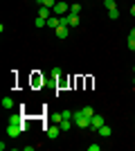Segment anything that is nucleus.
Here are the masks:
<instances>
[{
  "label": "nucleus",
  "mask_w": 135,
  "mask_h": 151,
  "mask_svg": "<svg viewBox=\"0 0 135 151\" xmlns=\"http://www.w3.org/2000/svg\"><path fill=\"white\" fill-rule=\"evenodd\" d=\"M72 122H74L77 129H90V117L84 115V111H77V113L72 115Z\"/></svg>",
  "instance_id": "f257e3e1"
},
{
  "label": "nucleus",
  "mask_w": 135,
  "mask_h": 151,
  "mask_svg": "<svg viewBox=\"0 0 135 151\" xmlns=\"http://www.w3.org/2000/svg\"><path fill=\"white\" fill-rule=\"evenodd\" d=\"M52 12L56 14V16H65V14H70V5H68V2H63V0H59L56 5L52 7Z\"/></svg>",
  "instance_id": "f03ea898"
},
{
  "label": "nucleus",
  "mask_w": 135,
  "mask_h": 151,
  "mask_svg": "<svg viewBox=\"0 0 135 151\" xmlns=\"http://www.w3.org/2000/svg\"><path fill=\"white\" fill-rule=\"evenodd\" d=\"M104 126V117L101 115H92V117H90V129H92V131H99V129H101Z\"/></svg>",
  "instance_id": "7ed1b4c3"
},
{
  "label": "nucleus",
  "mask_w": 135,
  "mask_h": 151,
  "mask_svg": "<svg viewBox=\"0 0 135 151\" xmlns=\"http://www.w3.org/2000/svg\"><path fill=\"white\" fill-rule=\"evenodd\" d=\"M20 133H23V126L20 124H9L7 126V135H9V138H18Z\"/></svg>",
  "instance_id": "20e7f679"
},
{
  "label": "nucleus",
  "mask_w": 135,
  "mask_h": 151,
  "mask_svg": "<svg viewBox=\"0 0 135 151\" xmlns=\"http://www.w3.org/2000/svg\"><path fill=\"white\" fill-rule=\"evenodd\" d=\"M59 131H61V126L52 124V126H47V131H45V133H47V138H50V140H56L59 138Z\"/></svg>",
  "instance_id": "39448f33"
},
{
  "label": "nucleus",
  "mask_w": 135,
  "mask_h": 151,
  "mask_svg": "<svg viewBox=\"0 0 135 151\" xmlns=\"http://www.w3.org/2000/svg\"><path fill=\"white\" fill-rule=\"evenodd\" d=\"M45 83V77L41 75V72H32V86L34 88H39V86H43Z\"/></svg>",
  "instance_id": "423d86ee"
},
{
  "label": "nucleus",
  "mask_w": 135,
  "mask_h": 151,
  "mask_svg": "<svg viewBox=\"0 0 135 151\" xmlns=\"http://www.w3.org/2000/svg\"><path fill=\"white\" fill-rule=\"evenodd\" d=\"M68 25H70V27H77L79 25V14H68Z\"/></svg>",
  "instance_id": "0eeeda50"
},
{
  "label": "nucleus",
  "mask_w": 135,
  "mask_h": 151,
  "mask_svg": "<svg viewBox=\"0 0 135 151\" xmlns=\"http://www.w3.org/2000/svg\"><path fill=\"white\" fill-rule=\"evenodd\" d=\"M23 122H25L23 120V113H14L11 117H9V124H23Z\"/></svg>",
  "instance_id": "6e6552de"
},
{
  "label": "nucleus",
  "mask_w": 135,
  "mask_h": 151,
  "mask_svg": "<svg viewBox=\"0 0 135 151\" xmlns=\"http://www.w3.org/2000/svg\"><path fill=\"white\" fill-rule=\"evenodd\" d=\"M54 32H56V36H59V38H65V36H68V32H70V27H63V25H59Z\"/></svg>",
  "instance_id": "1a4fd4ad"
},
{
  "label": "nucleus",
  "mask_w": 135,
  "mask_h": 151,
  "mask_svg": "<svg viewBox=\"0 0 135 151\" xmlns=\"http://www.w3.org/2000/svg\"><path fill=\"white\" fill-rule=\"evenodd\" d=\"M50 122H52V124H61V122H63V113H52Z\"/></svg>",
  "instance_id": "9d476101"
},
{
  "label": "nucleus",
  "mask_w": 135,
  "mask_h": 151,
  "mask_svg": "<svg viewBox=\"0 0 135 151\" xmlns=\"http://www.w3.org/2000/svg\"><path fill=\"white\" fill-rule=\"evenodd\" d=\"M50 12H52V7H45V5H41V12H39V16H41V18H50Z\"/></svg>",
  "instance_id": "9b49d317"
},
{
  "label": "nucleus",
  "mask_w": 135,
  "mask_h": 151,
  "mask_svg": "<svg viewBox=\"0 0 135 151\" xmlns=\"http://www.w3.org/2000/svg\"><path fill=\"white\" fill-rule=\"evenodd\" d=\"M97 133H99L101 138H110V133H113V131H110V126H106V124H104V126H101V129H99Z\"/></svg>",
  "instance_id": "f8f14e48"
},
{
  "label": "nucleus",
  "mask_w": 135,
  "mask_h": 151,
  "mask_svg": "<svg viewBox=\"0 0 135 151\" xmlns=\"http://www.w3.org/2000/svg\"><path fill=\"white\" fill-rule=\"evenodd\" d=\"M59 126H61V131H70L72 126H74V122H72V120H63Z\"/></svg>",
  "instance_id": "ddd939ff"
},
{
  "label": "nucleus",
  "mask_w": 135,
  "mask_h": 151,
  "mask_svg": "<svg viewBox=\"0 0 135 151\" xmlns=\"http://www.w3.org/2000/svg\"><path fill=\"white\" fill-rule=\"evenodd\" d=\"M108 18H113V20L119 18V9H117V7H115V9H108Z\"/></svg>",
  "instance_id": "4468645a"
},
{
  "label": "nucleus",
  "mask_w": 135,
  "mask_h": 151,
  "mask_svg": "<svg viewBox=\"0 0 135 151\" xmlns=\"http://www.w3.org/2000/svg\"><path fill=\"white\" fill-rule=\"evenodd\" d=\"M11 106H14L11 97H2V108H11Z\"/></svg>",
  "instance_id": "2eb2a0df"
},
{
  "label": "nucleus",
  "mask_w": 135,
  "mask_h": 151,
  "mask_svg": "<svg viewBox=\"0 0 135 151\" xmlns=\"http://www.w3.org/2000/svg\"><path fill=\"white\" fill-rule=\"evenodd\" d=\"M47 27L56 29V27H59V16H56V18H47Z\"/></svg>",
  "instance_id": "dca6fc26"
},
{
  "label": "nucleus",
  "mask_w": 135,
  "mask_h": 151,
  "mask_svg": "<svg viewBox=\"0 0 135 151\" xmlns=\"http://www.w3.org/2000/svg\"><path fill=\"white\" fill-rule=\"evenodd\" d=\"M81 111H84V115H88V117H92V115H95V108H92V106H84Z\"/></svg>",
  "instance_id": "f3484780"
},
{
  "label": "nucleus",
  "mask_w": 135,
  "mask_h": 151,
  "mask_svg": "<svg viewBox=\"0 0 135 151\" xmlns=\"http://www.w3.org/2000/svg\"><path fill=\"white\" fill-rule=\"evenodd\" d=\"M34 25H36V27H45V25H47V18H41V16H39V18H36V23H34Z\"/></svg>",
  "instance_id": "a211bd4d"
},
{
  "label": "nucleus",
  "mask_w": 135,
  "mask_h": 151,
  "mask_svg": "<svg viewBox=\"0 0 135 151\" xmlns=\"http://www.w3.org/2000/svg\"><path fill=\"white\" fill-rule=\"evenodd\" d=\"M104 7H106V9H115V0H104Z\"/></svg>",
  "instance_id": "6ab92c4d"
},
{
  "label": "nucleus",
  "mask_w": 135,
  "mask_h": 151,
  "mask_svg": "<svg viewBox=\"0 0 135 151\" xmlns=\"http://www.w3.org/2000/svg\"><path fill=\"white\" fill-rule=\"evenodd\" d=\"M59 0H41V5H45V7H54Z\"/></svg>",
  "instance_id": "aec40b11"
},
{
  "label": "nucleus",
  "mask_w": 135,
  "mask_h": 151,
  "mask_svg": "<svg viewBox=\"0 0 135 151\" xmlns=\"http://www.w3.org/2000/svg\"><path fill=\"white\" fill-rule=\"evenodd\" d=\"M61 113H63V120H72V115H74L72 111H61Z\"/></svg>",
  "instance_id": "412c9836"
},
{
  "label": "nucleus",
  "mask_w": 135,
  "mask_h": 151,
  "mask_svg": "<svg viewBox=\"0 0 135 151\" xmlns=\"http://www.w3.org/2000/svg\"><path fill=\"white\" fill-rule=\"evenodd\" d=\"M70 12L72 14H79V12H81V5H70Z\"/></svg>",
  "instance_id": "4be33fe9"
},
{
  "label": "nucleus",
  "mask_w": 135,
  "mask_h": 151,
  "mask_svg": "<svg viewBox=\"0 0 135 151\" xmlns=\"http://www.w3.org/2000/svg\"><path fill=\"white\" fill-rule=\"evenodd\" d=\"M129 50L135 52V38H129Z\"/></svg>",
  "instance_id": "5701e85b"
},
{
  "label": "nucleus",
  "mask_w": 135,
  "mask_h": 151,
  "mask_svg": "<svg viewBox=\"0 0 135 151\" xmlns=\"http://www.w3.org/2000/svg\"><path fill=\"white\" fill-rule=\"evenodd\" d=\"M52 77H54V79H59V77H61V70L54 68V70H52Z\"/></svg>",
  "instance_id": "b1692460"
},
{
  "label": "nucleus",
  "mask_w": 135,
  "mask_h": 151,
  "mask_svg": "<svg viewBox=\"0 0 135 151\" xmlns=\"http://www.w3.org/2000/svg\"><path fill=\"white\" fill-rule=\"evenodd\" d=\"M129 38H135V27L131 29V34H129Z\"/></svg>",
  "instance_id": "393cba45"
},
{
  "label": "nucleus",
  "mask_w": 135,
  "mask_h": 151,
  "mask_svg": "<svg viewBox=\"0 0 135 151\" xmlns=\"http://www.w3.org/2000/svg\"><path fill=\"white\" fill-rule=\"evenodd\" d=\"M131 16H135V5H131Z\"/></svg>",
  "instance_id": "a878e982"
},
{
  "label": "nucleus",
  "mask_w": 135,
  "mask_h": 151,
  "mask_svg": "<svg viewBox=\"0 0 135 151\" xmlns=\"http://www.w3.org/2000/svg\"><path fill=\"white\" fill-rule=\"evenodd\" d=\"M133 86H135V77H133Z\"/></svg>",
  "instance_id": "bb28decb"
},
{
  "label": "nucleus",
  "mask_w": 135,
  "mask_h": 151,
  "mask_svg": "<svg viewBox=\"0 0 135 151\" xmlns=\"http://www.w3.org/2000/svg\"><path fill=\"white\" fill-rule=\"evenodd\" d=\"M133 72H135V68H133Z\"/></svg>",
  "instance_id": "cd10ccee"
},
{
  "label": "nucleus",
  "mask_w": 135,
  "mask_h": 151,
  "mask_svg": "<svg viewBox=\"0 0 135 151\" xmlns=\"http://www.w3.org/2000/svg\"><path fill=\"white\" fill-rule=\"evenodd\" d=\"M39 2H41V0H39Z\"/></svg>",
  "instance_id": "c85d7f7f"
}]
</instances>
